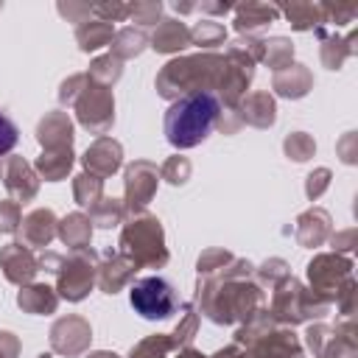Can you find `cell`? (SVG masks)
I'll return each mask as SVG.
<instances>
[{
	"label": "cell",
	"instance_id": "obj_41",
	"mask_svg": "<svg viewBox=\"0 0 358 358\" xmlns=\"http://www.w3.org/2000/svg\"><path fill=\"white\" fill-rule=\"evenodd\" d=\"M255 282L260 285V288H274V285H280L285 277H291V268H288V263L285 260H280V257H271V260H266L260 268H255Z\"/></svg>",
	"mask_w": 358,
	"mask_h": 358
},
{
	"label": "cell",
	"instance_id": "obj_18",
	"mask_svg": "<svg viewBox=\"0 0 358 358\" xmlns=\"http://www.w3.org/2000/svg\"><path fill=\"white\" fill-rule=\"evenodd\" d=\"M330 235H333V218H330V213L324 207H310L294 221V238L305 249L327 243Z\"/></svg>",
	"mask_w": 358,
	"mask_h": 358
},
{
	"label": "cell",
	"instance_id": "obj_51",
	"mask_svg": "<svg viewBox=\"0 0 358 358\" xmlns=\"http://www.w3.org/2000/svg\"><path fill=\"white\" fill-rule=\"evenodd\" d=\"M59 14L67 17L70 22H76V25H81L92 17V6L90 3H59Z\"/></svg>",
	"mask_w": 358,
	"mask_h": 358
},
{
	"label": "cell",
	"instance_id": "obj_48",
	"mask_svg": "<svg viewBox=\"0 0 358 358\" xmlns=\"http://www.w3.org/2000/svg\"><path fill=\"white\" fill-rule=\"evenodd\" d=\"M330 168H316L313 173H308V179H305V196L310 199V201H316L327 187H330Z\"/></svg>",
	"mask_w": 358,
	"mask_h": 358
},
{
	"label": "cell",
	"instance_id": "obj_57",
	"mask_svg": "<svg viewBox=\"0 0 358 358\" xmlns=\"http://www.w3.org/2000/svg\"><path fill=\"white\" fill-rule=\"evenodd\" d=\"M210 358H246V352H243L238 344H229V347L218 350V352H215V355H210Z\"/></svg>",
	"mask_w": 358,
	"mask_h": 358
},
{
	"label": "cell",
	"instance_id": "obj_24",
	"mask_svg": "<svg viewBox=\"0 0 358 358\" xmlns=\"http://www.w3.org/2000/svg\"><path fill=\"white\" fill-rule=\"evenodd\" d=\"M271 90L282 98H291V101H299L305 98L310 90H313V73L305 67V64H288L285 70L274 73L271 78Z\"/></svg>",
	"mask_w": 358,
	"mask_h": 358
},
{
	"label": "cell",
	"instance_id": "obj_42",
	"mask_svg": "<svg viewBox=\"0 0 358 358\" xmlns=\"http://www.w3.org/2000/svg\"><path fill=\"white\" fill-rule=\"evenodd\" d=\"M190 173H193V165H190V159L182 157V154L168 157V159L162 162V168H159V179H165V182H171V185H185V182L190 179Z\"/></svg>",
	"mask_w": 358,
	"mask_h": 358
},
{
	"label": "cell",
	"instance_id": "obj_31",
	"mask_svg": "<svg viewBox=\"0 0 358 358\" xmlns=\"http://www.w3.org/2000/svg\"><path fill=\"white\" fill-rule=\"evenodd\" d=\"M126 218V204L123 199H112V196H101L92 207H90V221L101 229H112L117 224H123Z\"/></svg>",
	"mask_w": 358,
	"mask_h": 358
},
{
	"label": "cell",
	"instance_id": "obj_45",
	"mask_svg": "<svg viewBox=\"0 0 358 358\" xmlns=\"http://www.w3.org/2000/svg\"><path fill=\"white\" fill-rule=\"evenodd\" d=\"M92 14L98 17V20H103V22H123V20H129V14H131V3H95L92 6Z\"/></svg>",
	"mask_w": 358,
	"mask_h": 358
},
{
	"label": "cell",
	"instance_id": "obj_26",
	"mask_svg": "<svg viewBox=\"0 0 358 358\" xmlns=\"http://www.w3.org/2000/svg\"><path fill=\"white\" fill-rule=\"evenodd\" d=\"M190 45V28L182 20H159L151 34V48L157 53H179Z\"/></svg>",
	"mask_w": 358,
	"mask_h": 358
},
{
	"label": "cell",
	"instance_id": "obj_50",
	"mask_svg": "<svg viewBox=\"0 0 358 358\" xmlns=\"http://www.w3.org/2000/svg\"><path fill=\"white\" fill-rule=\"evenodd\" d=\"M84 81H87V73H76V76L64 78L62 87H59V103L62 106H73L78 92H81V87H84Z\"/></svg>",
	"mask_w": 358,
	"mask_h": 358
},
{
	"label": "cell",
	"instance_id": "obj_7",
	"mask_svg": "<svg viewBox=\"0 0 358 358\" xmlns=\"http://www.w3.org/2000/svg\"><path fill=\"white\" fill-rule=\"evenodd\" d=\"M98 252L92 246L87 249H73L59 271H56V294L59 299H67V302H81L90 296V291L95 288V280H98Z\"/></svg>",
	"mask_w": 358,
	"mask_h": 358
},
{
	"label": "cell",
	"instance_id": "obj_2",
	"mask_svg": "<svg viewBox=\"0 0 358 358\" xmlns=\"http://www.w3.org/2000/svg\"><path fill=\"white\" fill-rule=\"evenodd\" d=\"M221 117V101L215 92H193L171 101L165 112V137L173 148H196L210 137V131L218 126Z\"/></svg>",
	"mask_w": 358,
	"mask_h": 358
},
{
	"label": "cell",
	"instance_id": "obj_12",
	"mask_svg": "<svg viewBox=\"0 0 358 358\" xmlns=\"http://www.w3.org/2000/svg\"><path fill=\"white\" fill-rule=\"evenodd\" d=\"M159 185V168L148 159H134L123 173V204L126 215L145 213L148 201L154 199Z\"/></svg>",
	"mask_w": 358,
	"mask_h": 358
},
{
	"label": "cell",
	"instance_id": "obj_33",
	"mask_svg": "<svg viewBox=\"0 0 358 358\" xmlns=\"http://www.w3.org/2000/svg\"><path fill=\"white\" fill-rule=\"evenodd\" d=\"M268 70L280 73L288 64H294V45L288 36H268L263 39V59H260Z\"/></svg>",
	"mask_w": 358,
	"mask_h": 358
},
{
	"label": "cell",
	"instance_id": "obj_3",
	"mask_svg": "<svg viewBox=\"0 0 358 358\" xmlns=\"http://www.w3.org/2000/svg\"><path fill=\"white\" fill-rule=\"evenodd\" d=\"M227 59L221 53H193L176 56L157 73V92L168 101L193 92H215L224 76Z\"/></svg>",
	"mask_w": 358,
	"mask_h": 358
},
{
	"label": "cell",
	"instance_id": "obj_55",
	"mask_svg": "<svg viewBox=\"0 0 358 358\" xmlns=\"http://www.w3.org/2000/svg\"><path fill=\"white\" fill-rule=\"evenodd\" d=\"M39 257V271H48V274H56L59 271V266H62V260H64V255H59V252H42V255H36Z\"/></svg>",
	"mask_w": 358,
	"mask_h": 358
},
{
	"label": "cell",
	"instance_id": "obj_29",
	"mask_svg": "<svg viewBox=\"0 0 358 358\" xmlns=\"http://www.w3.org/2000/svg\"><path fill=\"white\" fill-rule=\"evenodd\" d=\"M112 36H115V28L103 20H87L81 25H76V42L84 53H95V50L112 45Z\"/></svg>",
	"mask_w": 358,
	"mask_h": 358
},
{
	"label": "cell",
	"instance_id": "obj_13",
	"mask_svg": "<svg viewBox=\"0 0 358 358\" xmlns=\"http://www.w3.org/2000/svg\"><path fill=\"white\" fill-rule=\"evenodd\" d=\"M90 338H92V327L78 313L59 316L50 327V350L64 355V358H76V355L87 352Z\"/></svg>",
	"mask_w": 358,
	"mask_h": 358
},
{
	"label": "cell",
	"instance_id": "obj_25",
	"mask_svg": "<svg viewBox=\"0 0 358 358\" xmlns=\"http://www.w3.org/2000/svg\"><path fill=\"white\" fill-rule=\"evenodd\" d=\"M17 305H20L25 313L48 316V313H56V308H59V294H56V288H50V285H45V282H31V285H22V288H20Z\"/></svg>",
	"mask_w": 358,
	"mask_h": 358
},
{
	"label": "cell",
	"instance_id": "obj_34",
	"mask_svg": "<svg viewBox=\"0 0 358 358\" xmlns=\"http://www.w3.org/2000/svg\"><path fill=\"white\" fill-rule=\"evenodd\" d=\"M280 14H285V20L291 22L294 31H316V28H322L319 3H291V6H282Z\"/></svg>",
	"mask_w": 358,
	"mask_h": 358
},
{
	"label": "cell",
	"instance_id": "obj_54",
	"mask_svg": "<svg viewBox=\"0 0 358 358\" xmlns=\"http://www.w3.org/2000/svg\"><path fill=\"white\" fill-rule=\"evenodd\" d=\"M338 157H341V162H347V165L355 162V157H358V151H355V131H347V134H344V140L338 143Z\"/></svg>",
	"mask_w": 358,
	"mask_h": 358
},
{
	"label": "cell",
	"instance_id": "obj_40",
	"mask_svg": "<svg viewBox=\"0 0 358 358\" xmlns=\"http://www.w3.org/2000/svg\"><path fill=\"white\" fill-rule=\"evenodd\" d=\"M282 148H285V157H291L294 162H305V159H310L316 154V143L305 131H291L282 140Z\"/></svg>",
	"mask_w": 358,
	"mask_h": 358
},
{
	"label": "cell",
	"instance_id": "obj_47",
	"mask_svg": "<svg viewBox=\"0 0 358 358\" xmlns=\"http://www.w3.org/2000/svg\"><path fill=\"white\" fill-rule=\"evenodd\" d=\"M355 299H358V285H355V277H350L344 282V288L336 294V310L341 313V319H352L355 313Z\"/></svg>",
	"mask_w": 358,
	"mask_h": 358
},
{
	"label": "cell",
	"instance_id": "obj_15",
	"mask_svg": "<svg viewBox=\"0 0 358 358\" xmlns=\"http://www.w3.org/2000/svg\"><path fill=\"white\" fill-rule=\"evenodd\" d=\"M0 268H3V274H6L8 282H14V285L22 288V285H31L34 277L39 274V257L25 243L11 241V243H6L0 249Z\"/></svg>",
	"mask_w": 358,
	"mask_h": 358
},
{
	"label": "cell",
	"instance_id": "obj_43",
	"mask_svg": "<svg viewBox=\"0 0 358 358\" xmlns=\"http://www.w3.org/2000/svg\"><path fill=\"white\" fill-rule=\"evenodd\" d=\"M232 257H235V255L227 252V249H207V252H201L199 260H196V274H199V277H210V274L221 271Z\"/></svg>",
	"mask_w": 358,
	"mask_h": 358
},
{
	"label": "cell",
	"instance_id": "obj_5",
	"mask_svg": "<svg viewBox=\"0 0 358 358\" xmlns=\"http://www.w3.org/2000/svg\"><path fill=\"white\" fill-rule=\"evenodd\" d=\"M117 252L126 255L137 268H162L171 260V252L165 246L162 221L151 213H134L123 221Z\"/></svg>",
	"mask_w": 358,
	"mask_h": 358
},
{
	"label": "cell",
	"instance_id": "obj_59",
	"mask_svg": "<svg viewBox=\"0 0 358 358\" xmlns=\"http://www.w3.org/2000/svg\"><path fill=\"white\" fill-rule=\"evenodd\" d=\"M87 358H120L117 352H109V350H95V352H90Z\"/></svg>",
	"mask_w": 358,
	"mask_h": 358
},
{
	"label": "cell",
	"instance_id": "obj_61",
	"mask_svg": "<svg viewBox=\"0 0 358 358\" xmlns=\"http://www.w3.org/2000/svg\"><path fill=\"white\" fill-rule=\"evenodd\" d=\"M0 8H3V6H0Z\"/></svg>",
	"mask_w": 358,
	"mask_h": 358
},
{
	"label": "cell",
	"instance_id": "obj_4",
	"mask_svg": "<svg viewBox=\"0 0 358 358\" xmlns=\"http://www.w3.org/2000/svg\"><path fill=\"white\" fill-rule=\"evenodd\" d=\"M232 344H238L246 358H305L299 336L291 327L277 324L268 308L257 310L249 322L238 324Z\"/></svg>",
	"mask_w": 358,
	"mask_h": 358
},
{
	"label": "cell",
	"instance_id": "obj_8",
	"mask_svg": "<svg viewBox=\"0 0 358 358\" xmlns=\"http://www.w3.org/2000/svg\"><path fill=\"white\" fill-rule=\"evenodd\" d=\"M129 302H131L134 313H140V316L148 319V322L171 319V316L179 310L176 288H173L165 277H159V274L134 280V282L129 285Z\"/></svg>",
	"mask_w": 358,
	"mask_h": 358
},
{
	"label": "cell",
	"instance_id": "obj_32",
	"mask_svg": "<svg viewBox=\"0 0 358 358\" xmlns=\"http://www.w3.org/2000/svg\"><path fill=\"white\" fill-rule=\"evenodd\" d=\"M224 42H227V28L218 20H201L190 28V45L201 48L204 53H215V48Z\"/></svg>",
	"mask_w": 358,
	"mask_h": 358
},
{
	"label": "cell",
	"instance_id": "obj_9",
	"mask_svg": "<svg viewBox=\"0 0 358 358\" xmlns=\"http://www.w3.org/2000/svg\"><path fill=\"white\" fill-rule=\"evenodd\" d=\"M305 344L313 358H358V327L352 319H341L336 327L330 324H308Z\"/></svg>",
	"mask_w": 358,
	"mask_h": 358
},
{
	"label": "cell",
	"instance_id": "obj_27",
	"mask_svg": "<svg viewBox=\"0 0 358 358\" xmlns=\"http://www.w3.org/2000/svg\"><path fill=\"white\" fill-rule=\"evenodd\" d=\"M73 148H50V151H42L34 162V171L39 173V179L45 182H62L67 179L70 168H73Z\"/></svg>",
	"mask_w": 358,
	"mask_h": 358
},
{
	"label": "cell",
	"instance_id": "obj_37",
	"mask_svg": "<svg viewBox=\"0 0 358 358\" xmlns=\"http://www.w3.org/2000/svg\"><path fill=\"white\" fill-rule=\"evenodd\" d=\"M101 196H103V179L101 176L87 173V171L78 173V176H73V199H76V204L92 207Z\"/></svg>",
	"mask_w": 358,
	"mask_h": 358
},
{
	"label": "cell",
	"instance_id": "obj_44",
	"mask_svg": "<svg viewBox=\"0 0 358 358\" xmlns=\"http://www.w3.org/2000/svg\"><path fill=\"white\" fill-rule=\"evenodd\" d=\"M129 20H134L137 25H157V22L162 20V3H159V0H140V3H131Z\"/></svg>",
	"mask_w": 358,
	"mask_h": 358
},
{
	"label": "cell",
	"instance_id": "obj_38",
	"mask_svg": "<svg viewBox=\"0 0 358 358\" xmlns=\"http://www.w3.org/2000/svg\"><path fill=\"white\" fill-rule=\"evenodd\" d=\"M319 14H322V28H344L355 20L358 6L355 3H319Z\"/></svg>",
	"mask_w": 358,
	"mask_h": 358
},
{
	"label": "cell",
	"instance_id": "obj_6",
	"mask_svg": "<svg viewBox=\"0 0 358 358\" xmlns=\"http://www.w3.org/2000/svg\"><path fill=\"white\" fill-rule=\"evenodd\" d=\"M271 319L282 327H294V324H305L310 319H322L327 316V310L333 308L330 299L313 294L310 288H305L294 274L285 277L280 285L271 288V305H266Z\"/></svg>",
	"mask_w": 358,
	"mask_h": 358
},
{
	"label": "cell",
	"instance_id": "obj_58",
	"mask_svg": "<svg viewBox=\"0 0 358 358\" xmlns=\"http://www.w3.org/2000/svg\"><path fill=\"white\" fill-rule=\"evenodd\" d=\"M176 352H179L176 358H207V355H204V352H199L193 344H190V347H182V350H176Z\"/></svg>",
	"mask_w": 358,
	"mask_h": 358
},
{
	"label": "cell",
	"instance_id": "obj_11",
	"mask_svg": "<svg viewBox=\"0 0 358 358\" xmlns=\"http://www.w3.org/2000/svg\"><path fill=\"white\" fill-rule=\"evenodd\" d=\"M352 257L338 252H322L308 263V282L310 291L336 302V294L344 288V282L352 277Z\"/></svg>",
	"mask_w": 358,
	"mask_h": 358
},
{
	"label": "cell",
	"instance_id": "obj_35",
	"mask_svg": "<svg viewBox=\"0 0 358 358\" xmlns=\"http://www.w3.org/2000/svg\"><path fill=\"white\" fill-rule=\"evenodd\" d=\"M179 308H182V313H179L176 330L171 333V338H173V347H176V350H182V347H190V344H193L196 330H199V316H201V313L196 310V305H193V302H182Z\"/></svg>",
	"mask_w": 358,
	"mask_h": 358
},
{
	"label": "cell",
	"instance_id": "obj_22",
	"mask_svg": "<svg viewBox=\"0 0 358 358\" xmlns=\"http://www.w3.org/2000/svg\"><path fill=\"white\" fill-rule=\"evenodd\" d=\"M36 140L42 145V151H50V148H73V120L67 112L56 109V112H48L39 126H36Z\"/></svg>",
	"mask_w": 358,
	"mask_h": 358
},
{
	"label": "cell",
	"instance_id": "obj_46",
	"mask_svg": "<svg viewBox=\"0 0 358 358\" xmlns=\"http://www.w3.org/2000/svg\"><path fill=\"white\" fill-rule=\"evenodd\" d=\"M20 221H22L20 204L11 201V199L0 201V235H14L20 229Z\"/></svg>",
	"mask_w": 358,
	"mask_h": 358
},
{
	"label": "cell",
	"instance_id": "obj_19",
	"mask_svg": "<svg viewBox=\"0 0 358 358\" xmlns=\"http://www.w3.org/2000/svg\"><path fill=\"white\" fill-rule=\"evenodd\" d=\"M134 274H137V266L126 255L109 252L106 260L98 263V280H95V285L103 294H117L120 288H126V285L134 282Z\"/></svg>",
	"mask_w": 358,
	"mask_h": 358
},
{
	"label": "cell",
	"instance_id": "obj_52",
	"mask_svg": "<svg viewBox=\"0 0 358 358\" xmlns=\"http://www.w3.org/2000/svg\"><path fill=\"white\" fill-rule=\"evenodd\" d=\"M330 246H333V252H338V255H350L352 249H355V229H344V232H333L330 238Z\"/></svg>",
	"mask_w": 358,
	"mask_h": 358
},
{
	"label": "cell",
	"instance_id": "obj_10",
	"mask_svg": "<svg viewBox=\"0 0 358 358\" xmlns=\"http://www.w3.org/2000/svg\"><path fill=\"white\" fill-rule=\"evenodd\" d=\"M73 109H76L78 123L87 131H92V134H101L103 137L112 129V123H115V98H112V90L103 87V84H98V81H92L90 76H87V81H84V87H81Z\"/></svg>",
	"mask_w": 358,
	"mask_h": 358
},
{
	"label": "cell",
	"instance_id": "obj_39",
	"mask_svg": "<svg viewBox=\"0 0 358 358\" xmlns=\"http://www.w3.org/2000/svg\"><path fill=\"white\" fill-rule=\"evenodd\" d=\"M87 76H90L92 81L103 84V87H112V84H115V81L123 76V62H120V59H115L112 53H106V56H98V59L90 64Z\"/></svg>",
	"mask_w": 358,
	"mask_h": 358
},
{
	"label": "cell",
	"instance_id": "obj_17",
	"mask_svg": "<svg viewBox=\"0 0 358 358\" xmlns=\"http://www.w3.org/2000/svg\"><path fill=\"white\" fill-rule=\"evenodd\" d=\"M81 162H84V171H87V173H95V176L106 179V176H112V173L123 165V145H120L117 140H112V137L103 134V137H98V140L84 151Z\"/></svg>",
	"mask_w": 358,
	"mask_h": 358
},
{
	"label": "cell",
	"instance_id": "obj_23",
	"mask_svg": "<svg viewBox=\"0 0 358 358\" xmlns=\"http://www.w3.org/2000/svg\"><path fill=\"white\" fill-rule=\"evenodd\" d=\"M232 11H235V31L241 36H257V31L268 28L280 17V8L268 3H241L232 6Z\"/></svg>",
	"mask_w": 358,
	"mask_h": 358
},
{
	"label": "cell",
	"instance_id": "obj_36",
	"mask_svg": "<svg viewBox=\"0 0 358 358\" xmlns=\"http://www.w3.org/2000/svg\"><path fill=\"white\" fill-rule=\"evenodd\" d=\"M171 352H176L171 333H154L145 336L143 341H137L129 352V358H168Z\"/></svg>",
	"mask_w": 358,
	"mask_h": 358
},
{
	"label": "cell",
	"instance_id": "obj_56",
	"mask_svg": "<svg viewBox=\"0 0 358 358\" xmlns=\"http://www.w3.org/2000/svg\"><path fill=\"white\" fill-rule=\"evenodd\" d=\"M196 6H199V11H201V14H221V17H224V14H229V11H232V6H229V3H196Z\"/></svg>",
	"mask_w": 358,
	"mask_h": 358
},
{
	"label": "cell",
	"instance_id": "obj_14",
	"mask_svg": "<svg viewBox=\"0 0 358 358\" xmlns=\"http://www.w3.org/2000/svg\"><path fill=\"white\" fill-rule=\"evenodd\" d=\"M0 176H3V185H6V193L11 196V201L25 204V201L36 199V193H39V173L22 157L8 154L0 162Z\"/></svg>",
	"mask_w": 358,
	"mask_h": 358
},
{
	"label": "cell",
	"instance_id": "obj_28",
	"mask_svg": "<svg viewBox=\"0 0 358 358\" xmlns=\"http://www.w3.org/2000/svg\"><path fill=\"white\" fill-rule=\"evenodd\" d=\"M59 241L73 252V249H87L92 241V221L84 213H70L59 221Z\"/></svg>",
	"mask_w": 358,
	"mask_h": 358
},
{
	"label": "cell",
	"instance_id": "obj_60",
	"mask_svg": "<svg viewBox=\"0 0 358 358\" xmlns=\"http://www.w3.org/2000/svg\"><path fill=\"white\" fill-rule=\"evenodd\" d=\"M36 358H53V355H50V352H42V355H36Z\"/></svg>",
	"mask_w": 358,
	"mask_h": 358
},
{
	"label": "cell",
	"instance_id": "obj_21",
	"mask_svg": "<svg viewBox=\"0 0 358 358\" xmlns=\"http://www.w3.org/2000/svg\"><path fill=\"white\" fill-rule=\"evenodd\" d=\"M238 117H241V123H249L255 129L274 126V120H277L274 95L268 90H255V92L243 95V101L238 103Z\"/></svg>",
	"mask_w": 358,
	"mask_h": 358
},
{
	"label": "cell",
	"instance_id": "obj_16",
	"mask_svg": "<svg viewBox=\"0 0 358 358\" xmlns=\"http://www.w3.org/2000/svg\"><path fill=\"white\" fill-rule=\"evenodd\" d=\"M17 232H20V243H25L28 249H45V246H50V241L59 232V218L53 210L36 207L28 215H22Z\"/></svg>",
	"mask_w": 358,
	"mask_h": 358
},
{
	"label": "cell",
	"instance_id": "obj_53",
	"mask_svg": "<svg viewBox=\"0 0 358 358\" xmlns=\"http://www.w3.org/2000/svg\"><path fill=\"white\" fill-rule=\"evenodd\" d=\"M22 350L20 338L11 330H0V358H17Z\"/></svg>",
	"mask_w": 358,
	"mask_h": 358
},
{
	"label": "cell",
	"instance_id": "obj_30",
	"mask_svg": "<svg viewBox=\"0 0 358 358\" xmlns=\"http://www.w3.org/2000/svg\"><path fill=\"white\" fill-rule=\"evenodd\" d=\"M145 45H148V36L140 28H131L129 25V28L115 31V36H112V56L120 59V62H126V59L140 56L145 50Z\"/></svg>",
	"mask_w": 358,
	"mask_h": 358
},
{
	"label": "cell",
	"instance_id": "obj_49",
	"mask_svg": "<svg viewBox=\"0 0 358 358\" xmlns=\"http://www.w3.org/2000/svg\"><path fill=\"white\" fill-rule=\"evenodd\" d=\"M17 140H20V129H17V123H14L6 112H0V157L11 154L14 145H17Z\"/></svg>",
	"mask_w": 358,
	"mask_h": 358
},
{
	"label": "cell",
	"instance_id": "obj_20",
	"mask_svg": "<svg viewBox=\"0 0 358 358\" xmlns=\"http://www.w3.org/2000/svg\"><path fill=\"white\" fill-rule=\"evenodd\" d=\"M313 34H316L319 42H322L319 56H322V64H324L327 70H341V64H344L350 56L358 53V48H355V31H347L344 36H338L336 31L316 28Z\"/></svg>",
	"mask_w": 358,
	"mask_h": 358
},
{
	"label": "cell",
	"instance_id": "obj_1",
	"mask_svg": "<svg viewBox=\"0 0 358 358\" xmlns=\"http://www.w3.org/2000/svg\"><path fill=\"white\" fill-rule=\"evenodd\" d=\"M255 266L243 257H232L221 271L199 277L196 308L215 324H243L266 308L263 288L252 280Z\"/></svg>",
	"mask_w": 358,
	"mask_h": 358
}]
</instances>
